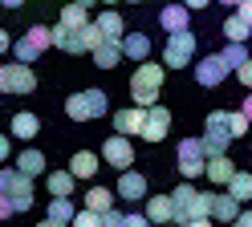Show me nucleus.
Segmentation results:
<instances>
[{
    "mask_svg": "<svg viewBox=\"0 0 252 227\" xmlns=\"http://www.w3.org/2000/svg\"><path fill=\"white\" fill-rule=\"evenodd\" d=\"M191 219H212V191H195V199H191Z\"/></svg>",
    "mask_w": 252,
    "mask_h": 227,
    "instance_id": "obj_33",
    "label": "nucleus"
},
{
    "mask_svg": "<svg viewBox=\"0 0 252 227\" xmlns=\"http://www.w3.org/2000/svg\"><path fill=\"white\" fill-rule=\"evenodd\" d=\"M195 61V32L183 28V32H167V45H163V65L167 69H183V65Z\"/></svg>",
    "mask_w": 252,
    "mask_h": 227,
    "instance_id": "obj_4",
    "label": "nucleus"
},
{
    "mask_svg": "<svg viewBox=\"0 0 252 227\" xmlns=\"http://www.w3.org/2000/svg\"><path fill=\"white\" fill-rule=\"evenodd\" d=\"M175 162H179V174L191 183V178L203 174V167H208V154H203V142L199 138H183L179 150H175Z\"/></svg>",
    "mask_w": 252,
    "mask_h": 227,
    "instance_id": "obj_6",
    "label": "nucleus"
},
{
    "mask_svg": "<svg viewBox=\"0 0 252 227\" xmlns=\"http://www.w3.org/2000/svg\"><path fill=\"white\" fill-rule=\"evenodd\" d=\"M53 49H61V53H90L82 28H65V25H53Z\"/></svg>",
    "mask_w": 252,
    "mask_h": 227,
    "instance_id": "obj_12",
    "label": "nucleus"
},
{
    "mask_svg": "<svg viewBox=\"0 0 252 227\" xmlns=\"http://www.w3.org/2000/svg\"><path fill=\"white\" fill-rule=\"evenodd\" d=\"M12 215H17V207H12V199H8V195H0V219H12Z\"/></svg>",
    "mask_w": 252,
    "mask_h": 227,
    "instance_id": "obj_39",
    "label": "nucleus"
},
{
    "mask_svg": "<svg viewBox=\"0 0 252 227\" xmlns=\"http://www.w3.org/2000/svg\"><path fill=\"white\" fill-rule=\"evenodd\" d=\"M94 25L102 28V37H106V41H122V37H126V21H122V16H118L114 8L98 12V16H94Z\"/></svg>",
    "mask_w": 252,
    "mask_h": 227,
    "instance_id": "obj_19",
    "label": "nucleus"
},
{
    "mask_svg": "<svg viewBox=\"0 0 252 227\" xmlns=\"http://www.w3.org/2000/svg\"><path fill=\"white\" fill-rule=\"evenodd\" d=\"M183 227H212V219H187Z\"/></svg>",
    "mask_w": 252,
    "mask_h": 227,
    "instance_id": "obj_47",
    "label": "nucleus"
},
{
    "mask_svg": "<svg viewBox=\"0 0 252 227\" xmlns=\"http://www.w3.org/2000/svg\"><path fill=\"white\" fill-rule=\"evenodd\" d=\"M8 49H12V37H8L4 28H0V61H4V53H8Z\"/></svg>",
    "mask_w": 252,
    "mask_h": 227,
    "instance_id": "obj_44",
    "label": "nucleus"
},
{
    "mask_svg": "<svg viewBox=\"0 0 252 227\" xmlns=\"http://www.w3.org/2000/svg\"><path fill=\"white\" fill-rule=\"evenodd\" d=\"M208 130H224L228 134V110H212L208 114Z\"/></svg>",
    "mask_w": 252,
    "mask_h": 227,
    "instance_id": "obj_36",
    "label": "nucleus"
},
{
    "mask_svg": "<svg viewBox=\"0 0 252 227\" xmlns=\"http://www.w3.org/2000/svg\"><path fill=\"white\" fill-rule=\"evenodd\" d=\"M167 130H171V110H167V106H151V110H147V118H143V130H138V138H147V142H163V138H167Z\"/></svg>",
    "mask_w": 252,
    "mask_h": 227,
    "instance_id": "obj_9",
    "label": "nucleus"
},
{
    "mask_svg": "<svg viewBox=\"0 0 252 227\" xmlns=\"http://www.w3.org/2000/svg\"><path fill=\"white\" fill-rule=\"evenodd\" d=\"M94 53V65L98 69H114V65H122V41H102L98 49H90Z\"/></svg>",
    "mask_w": 252,
    "mask_h": 227,
    "instance_id": "obj_20",
    "label": "nucleus"
},
{
    "mask_svg": "<svg viewBox=\"0 0 252 227\" xmlns=\"http://www.w3.org/2000/svg\"><path fill=\"white\" fill-rule=\"evenodd\" d=\"M126 223V215H122V211H114V207H110V211H102V227H122Z\"/></svg>",
    "mask_w": 252,
    "mask_h": 227,
    "instance_id": "obj_37",
    "label": "nucleus"
},
{
    "mask_svg": "<svg viewBox=\"0 0 252 227\" xmlns=\"http://www.w3.org/2000/svg\"><path fill=\"white\" fill-rule=\"evenodd\" d=\"M82 37H86V45H90V49H98V45L106 41V37H102V28H98V25H94V21H90V25L82 28Z\"/></svg>",
    "mask_w": 252,
    "mask_h": 227,
    "instance_id": "obj_35",
    "label": "nucleus"
},
{
    "mask_svg": "<svg viewBox=\"0 0 252 227\" xmlns=\"http://www.w3.org/2000/svg\"><path fill=\"white\" fill-rule=\"evenodd\" d=\"M37 227H69V223H57V219H49V215H45V219H41Z\"/></svg>",
    "mask_w": 252,
    "mask_h": 227,
    "instance_id": "obj_48",
    "label": "nucleus"
},
{
    "mask_svg": "<svg viewBox=\"0 0 252 227\" xmlns=\"http://www.w3.org/2000/svg\"><path fill=\"white\" fill-rule=\"evenodd\" d=\"M114 199H118V195L110 191V187H90V191H86V207H90V211H98V215L114 207Z\"/></svg>",
    "mask_w": 252,
    "mask_h": 227,
    "instance_id": "obj_25",
    "label": "nucleus"
},
{
    "mask_svg": "<svg viewBox=\"0 0 252 227\" xmlns=\"http://www.w3.org/2000/svg\"><path fill=\"white\" fill-rule=\"evenodd\" d=\"M122 227H155V223H151L147 215H126V223H122Z\"/></svg>",
    "mask_w": 252,
    "mask_h": 227,
    "instance_id": "obj_40",
    "label": "nucleus"
},
{
    "mask_svg": "<svg viewBox=\"0 0 252 227\" xmlns=\"http://www.w3.org/2000/svg\"><path fill=\"white\" fill-rule=\"evenodd\" d=\"M73 215H77L73 199H49V219H57V223H73Z\"/></svg>",
    "mask_w": 252,
    "mask_h": 227,
    "instance_id": "obj_31",
    "label": "nucleus"
},
{
    "mask_svg": "<svg viewBox=\"0 0 252 227\" xmlns=\"http://www.w3.org/2000/svg\"><path fill=\"white\" fill-rule=\"evenodd\" d=\"M216 4H228V8H236V4H240V0H216Z\"/></svg>",
    "mask_w": 252,
    "mask_h": 227,
    "instance_id": "obj_51",
    "label": "nucleus"
},
{
    "mask_svg": "<svg viewBox=\"0 0 252 227\" xmlns=\"http://www.w3.org/2000/svg\"><path fill=\"white\" fill-rule=\"evenodd\" d=\"M17 170H21L25 178H41V174H49V162H45L41 150H33V146H29V150L17 154Z\"/></svg>",
    "mask_w": 252,
    "mask_h": 227,
    "instance_id": "obj_14",
    "label": "nucleus"
},
{
    "mask_svg": "<svg viewBox=\"0 0 252 227\" xmlns=\"http://www.w3.org/2000/svg\"><path fill=\"white\" fill-rule=\"evenodd\" d=\"M236 215H240V203H236L228 191H224V195H212V219H216V223H232Z\"/></svg>",
    "mask_w": 252,
    "mask_h": 227,
    "instance_id": "obj_23",
    "label": "nucleus"
},
{
    "mask_svg": "<svg viewBox=\"0 0 252 227\" xmlns=\"http://www.w3.org/2000/svg\"><path fill=\"white\" fill-rule=\"evenodd\" d=\"M37 130H41V118L33 110H21V114H12V138H21V142H33L37 138Z\"/></svg>",
    "mask_w": 252,
    "mask_h": 227,
    "instance_id": "obj_18",
    "label": "nucleus"
},
{
    "mask_svg": "<svg viewBox=\"0 0 252 227\" xmlns=\"http://www.w3.org/2000/svg\"><path fill=\"white\" fill-rule=\"evenodd\" d=\"M25 41H29V45H33V49H37V53H45V49H49V45H53V28H49V25H33V28H29V32H25Z\"/></svg>",
    "mask_w": 252,
    "mask_h": 227,
    "instance_id": "obj_30",
    "label": "nucleus"
},
{
    "mask_svg": "<svg viewBox=\"0 0 252 227\" xmlns=\"http://www.w3.org/2000/svg\"><path fill=\"white\" fill-rule=\"evenodd\" d=\"M69 227H102V215H98V211H90V207H82Z\"/></svg>",
    "mask_w": 252,
    "mask_h": 227,
    "instance_id": "obj_34",
    "label": "nucleus"
},
{
    "mask_svg": "<svg viewBox=\"0 0 252 227\" xmlns=\"http://www.w3.org/2000/svg\"><path fill=\"white\" fill-rule=\"evenodd\" d=\"M228 195H232L236 203H248V199H252V174H248V170H236L232 183H228Z\"/></svg>",
    "mask_w": 252,
    "mask_h": 227,
    "instance_id": "obj_28",
    "label": "nucleus"
},
{
    "mask_svg": "<svg viewBox=\"0 0 252 227\" xmlns=\"http://www.w3.org/2000/svg\"><path fill=\"white\" fill-rule=\"evenodd\" d=\"M102 4H118V0H102Z\"/></svg>",
    "mask_w": 252,
    "mask_h": 227,
    "instance_id": "obj_53",
    "label": "nucleus"
},
{
    "mask_svg": "<svg viewBox=\"0 0 252 227\" xmlns=\"http://www.w3.org/2000/svg\"><path fill=\"white\" fill-rule=\"evenodd\" d=\"M73 4H82V8H94V4H102V0H73Z\"/></svg>",
    "mask_w": 252,
    "mask_h": 227,
    "instance_id": "obj_49",
    "label": "nucleus"
},
{
    "mask_svg": "<svg viewBox=\"0 0 252 227\" xmlns=\"http://www.w3.org/2000/svg\"><path fill=\"white\" fill-rule=\"evenodd\" d=\"M122 57H130L134 65L138 61H151V37H147V32H126V37H122Z\"/></svg>",
    "mask_w": 252,
    "mask_h": 227,
    "instance_id": "obj_17",
    "label": "nucleus"
},
{
    "mask_svg": "<svg viewBox=\"0 0 252 227\" xmlns=\"http://www.w3.org/2000/svg\"><path fill=\"white\" fill-rule=\"evenodd\" d=\"M102 162H106V167H114L118 174L130 170V162H134V146H130V138L110 134V138L102 142Z\"/></svg>",
    "mask_w": 252,
    "mask_h": 227,
    "instance_id": "obj_8",
    "label": "nucleus"
},
{
    "mask_svg": "<svg viewBox=\"0 0 252 227\" xmlns=\"http://www.w3.org/2000/svg\"><path fill=\"white\" fill-rule=\"evenodd\" d=\"M65 114H69V122L106 118V114H110V93H106V89H82V93L65 97Z\"/></svg>",
    "mask_w": 252,
    "mask_h": 227,
    "instance_id": "obj_2",
    "label": "nucleus"
},
{
    "mask_svg": "<svg viewBox=\"0 0 252 227\" xmlns=\"http://www.w3.org/2000/svg\"><path fill=\"white\" fill-rule=\"evenodd\" d=\"M8 154H12V142H8V134H0V162H8Z\"/></svg>",
    "mask_w": 252,
    "mask_h": 227,
    "instance_id": "obj_42",
    "label": "nucleus"
},
{
    "mask_svg": "<svg viewBox=\"0 0 252 227\" xmlns=\"http://www.w3.org/2000/svg\"><path fill=\"white\" fill-rule=\"evenodd\" d=\"M98 167H102V154H94V150H77L73 158H69V174L73 178H94V174H98Z\"/></svg>",
    "mask_w": 252,
    "mask_h": 227,
    "instance_id": "obj_16",
    "label": "nucleus"
},
{
    "mask_svg": "<svg viewBox=\"0 0 252 227\" xmlns=\"http://www.w3.org/2000/svg\"><path fill=\"white\" fill-rule=\"evenodd\" d=\"M228 73H232V65L220 57V53H208V57H199V61H195V81H199L203 89L224 85V81H228Z\"/></svg>",
    "mask_w": 252,
    "mask_h": 227,
    "instance_id": "obj_7",
    "label": "nucleus"
},
{
    "mask_svg": "<svg viewBox=\"0 0 252 227\" xmlns=\"http://www.w3.org/2000/svg\"><path fill=\"white\" fill-rule=\"evenodd\" d=\"M37 89V73H33V65H0V93H12V97H25V93H33Z\"/></svg>",
    "mask_w": 252,
    "mask_h": 227,
    "instance_id": "obj_5",
    "label": "nucleus"
},
{
    "mask_svg": "<svg viewBox=\"0 0 252 227\" xmlns=\"http://www.w3.org/2000/svg\"><path fill=\"white\" fill-rule=\"evenodd\" d=\"M220 57H224V61L232 65V73L240 69L244 61H252V53H248V45H240V41H228V45H224V53H220Z\"/></svg>",
    "mask_w": 252,
    "mask_h": 227,
    "instance_id": "obj_29",
    "label": "nucleus"
},
{
    "mask_svg": "<svg viewBox=\"0 0 252 227\" xmlns=\"http://www.w3.org/2000/svg\"><path fill=\"white\" fill-rule=\"evenodd\" d=\"M175 207H171V195H147V219L159 227V223H171Z\"/></svg>",
    "mask_w": 252,
    "mask_h": 227,
    "instance_id": "obj_22",
    "label": "nucleus"
},
{
    "mask_svg": "<svg viewBox=\"0 0 252 227\" xmlns=\"http://www.w3.org/2000/svg\"><path fill=\"white\" fill-rule=\"evenodd\" d=\"M228 227H252V211H240V215H236Z\"/></svg>",
    "mask_w": 252,
    "mask_h": 227,
    "instance_id": "obj_41",
    "label": "nucleus"
},
{
    "mask_svg": "<svg viewBox=\"0 0 252 227\" xmlns=\"http://www.w3.org/2000/svg\"><path fill=\"white\" fill-rule=\"evenodd\" d=\"M240 110H244V114H248V122H252V89H248V93H244V106H240Z\"/></svg>",
    "mask_w": 252,
    "mask_h": 227,
    "instance_id": "obj_46",
    "label": "nucleus"
},
{
    "mask_svg": "<svg viewBox=\"0 0 252 227\" xmlns=\"http://www.w3.org/2000/svg\"><path fill=\"white\" fill-rule=\"evenodd\" d=\"M203 174H208V183H212V187H228V183H232V174H236V162H232L228 154H220V158H208Z\"/></svg>",
    "mask_w": 252,
    "mask_h": 227,
    "instance_id": "obj_13",
    "label": "nucleus"
},
{
    "mask_svg": "<svg viewBox=\"0 0 252 227\" xmlns=\"http://www.w3.org/2000/svg\"><path fill=\"white\" fill-rule=\"evenodd\" d=\"M0 195H8L17 211H33V178H25L17 167H0Z\"/></svg>",
    "mask_w": 252,
    "mask_h": 227,
    "instance_id": "obj_3",
    "label": "nucleus"
},
{
    "mask_svg": "<svg viewBox=\"0 0 252 227\" xmlns=\"http://www.w3.org/2000/svg\"><path fill=\"white\" fill-rule=\"evenodd\" d=\"M236 12H240V16H244V21L252 25V0H240V4H236Z\"/></svg>",
    "mask_w": 252,
    "mask_h": 227,
    "instance_id": "obj_43",
    "label": "nucleus"
},
{
    "mask_svg": "<svg viewBox=\"0 0 252 227\" xmlns=\"http://www.w3.org/2000/svg\"><path fill=\"white\" fill-rule=\"evenodd\" d=\"M163 73H167V65H155V61H138L134 65V77H130V97H134V106H159V89H163Z\"/></svg>",
    "mask_w": 252,
    "mask_h": 227,
    "instance_id": "obj_1",
    "label": "nucleus"
},
{
    "mask_svg": "<svg viewBox=\"0 0 252 227\" xmlns=\"http://www.w3.org/2000/svg\"><path fill=\"white\" fill-rule=\"evenodd\" d=\"M143 118H147V110L143 106H126V110H114V134L122 138H130L143 130Z\"/></svg>",
    "mask_w": 252,
    "mask_h": 227,
    "instance_id": "obj_11",
    "label": "nucleus"
},
{
    "mask_svg": "<svg viewBox=\"0 0 252 227\" xmlns=\"http://www.w3.org/2000/svg\"><path fill=\"white\" fill-rule=\"evenodd\" d=\"M183 4H187V8L195 12V8H208V4H216V0H183Z\"/></svg>",
    "mask_w": 252,
    "mask_h": 227,
    "instance_id": "obj_45",
    "label": "nucleus"
},
{
    "mask_svg": "<svg viewBox=\"0 0 252 227\" xmlns=\"http://www.w3.org/2000/svg\"><path fill=\"white\" fill-rule=\"evenodd\" d=\"M126 4H143V0H126Z\"/></svg>",
    "mask_w": 252,
    "mask_h": 227,
    "instance_id": "obj_52",
    "label": "nucleus"
},
{
    "mask_svg": "<svg viewBox=\"0 0 252 227\" xmlns=\"http://www.w3.org/2000/svg\"><path fill=\"white\" fill-rule=\"evenodd\" d=\"M114 195H118V199H126V203L147 199V174H138V170H122V174H118Z\"/></svg>",
    "mask_w": 252,
    "mask_h": 227,
    "instance_id": "obj_10",
    "label": "nucleus"
},
{
    "mask_svg": "<svg viewBox=\"0 0 252 227\" xmlns=\"http://www.w3.org/2000/svg\"><path fill=\"white\" fill-rule=\"evenodd\" d=\"M57 25H65V28H86V25H90V8H82V4H73V0H69V4L61 8V21H57Z\"/></svg>",
    "mask_w": 252,
    "mask_h": 227,
    "instance_id": "obj_27",
    "label": "nucleus"
},
{
    "mask_svg": "<svg viewBox=\"0 0 252 227\" xmlns=\"http://www.w3.org/2000/svg\"><path fill=\"white\" fill-rule=\"evenodd\" d=\"M203 154H208V158H220V154H228V134H224V130H203Z\"/></svg>",
    "mask_w": 252,
    "mask_h": 227,
    "instance_id": "obj_24",
    "label": "nucleus"
},
{
    "mask_svg": "<svg viewBox=\"0 0 252 227\" xmlns=\"http://www.w3.org/2000/svg\"><path fill=\"white\" fill-rule=\"evenodd\" d=\"M248 130H252L248 114H244V110H228V138H244Z\"/></svg>",
    "mask_w": 252,
    "mask_h": 227,
    "instance_id": "obj_32",
    "label": "nucleus"
},
{
    "mask_svg": "<svg viewBox=\"0 0 252 227\" xmlns=\"http://www.w3.org/2000/svg\"><path fill=\"white\" fill-rule=\"evenodd\" d=\"M0 4H4V8H21L25 0H0Z\"/></svg>",
    "mask_w": 252,
    "mask_h": 227,
    "instance_id": "obj_50",
    "label": "nucleus"
},
{
    "mask_svg": "<svg viewBox=\"0 0 252 227\" xmlns=\"http://www.w3.org/2000/svg\"><path fill=\"white\" fill-rule=\"evenodd\" d=\"M236 77H240V85H244V89H252V61H244L240 69H236Z\"/></svg>",
    "mask_w": 252,
    "mask_h": 227,
    "instance_id": "obj_38",
    "label": "nucleus"
},
{
    "mask_svg": "<svg viewBox=\"0 0 252 227\" xmlns=\"http://www.w3.org/2000/svg\"><path fill=\"white\" fill-rule=\"evenodd\" d=\"M224 37H228V41H240V45H248V37H252V25L244 21L240 12H232L228 21H224Z\"/></svg>",
    "mask_w": 252,
    "mask_h": 227,
    "instance_id": "obj_26",
    "label": "nucleus"
},
{
    "mask_svg": "<svg viewBox=\"0 0 252 227\" xmlns=\"http://www.w3.org/2000/svg\"><path fill=\"white\" fill-rule=\"evenodd\" d=\"M73 183H77V178H73L69 170H49V174H45L49 199H69V195H73Z\"/></svg>",
    "mask_w": 252,
    "mask_h": 227,
    "instance_id": "obj_21",
    "label": "nucleus"
},
{
    "mask_svg": "<svg viewBox=\"0 0 252 227\" xmlns=\"http://www.w3.org/2000/svg\"><path fill=\"white\" fill-rule=\"evenodd\" d=\"M159 25H163L167 32H183V28H191V8H187V4H167V8L159 12Z\"/></svg>",
    "mask_w": 252,
    "mask_h": 227,
    "instance_id": "obj_15",
    "label": "nucleus"
}]
</instances>
